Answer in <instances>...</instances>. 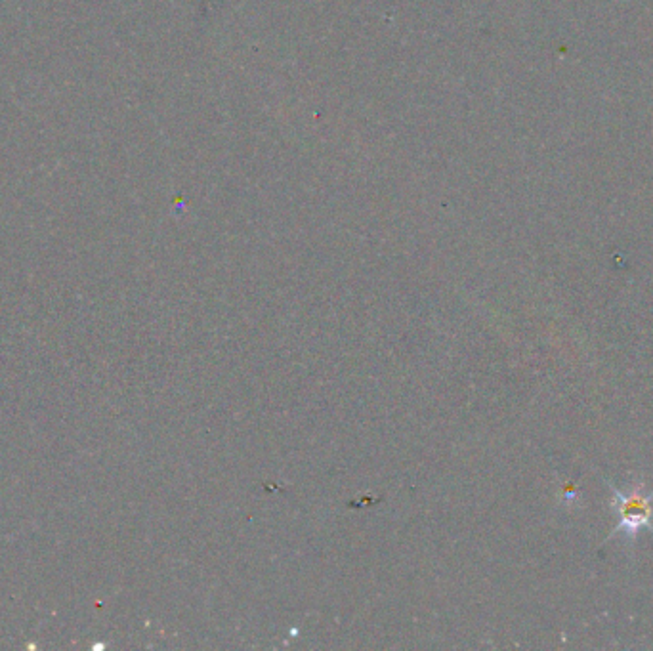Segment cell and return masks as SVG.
<instances>
[{"label":"cell","instance_id":"6da1fadb","mask_svg":"<svg viewBox=\"0 0 653 651\" xmlns=\"http://www.w3.org/2000/svg\"><path fill=\"white\" fill-rule=\"evenodd\" d=\"M608 487L613 491V508L619 516V524L610 537L623 533L632 543L642 529L653 533V491L646 493L644 482L634 483L629 491H621L610 482Z\"/></svg>","mask_w":653,"mask_h":651}]
</instances>
